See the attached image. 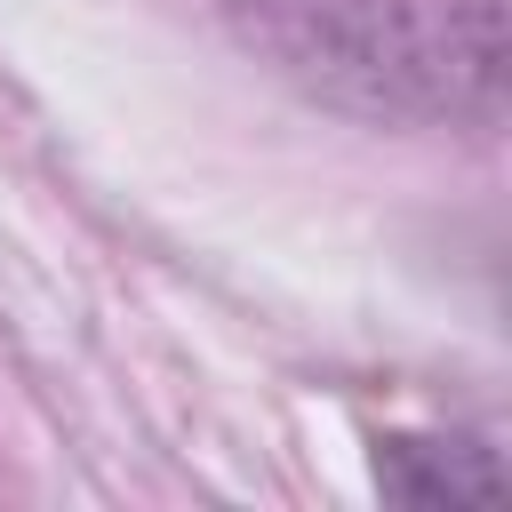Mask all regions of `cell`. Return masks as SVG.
Returning <instances> with one entry per match:
<instances>
[{
    "label": "cell",
    "mask_w": 512,
    "mask_h": 512,
    "mask_svg": "<svg viewBox=\"0 0 512 512\" xmlns=\"http://www.w3.org/2000/svg\"><path fill=\"white\" fill-rule=\"evenodd\" d=\"M256 56L360 120H496L504 0H232Z\"/></svg>",
    "instance_id": "cell-1"
}]
</instances>
